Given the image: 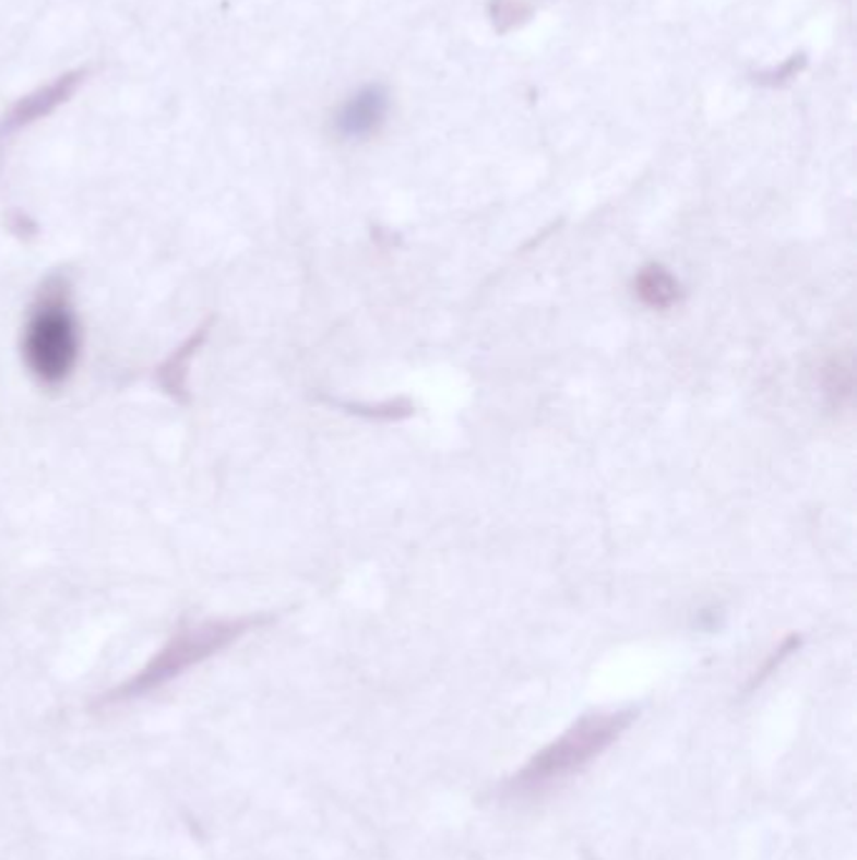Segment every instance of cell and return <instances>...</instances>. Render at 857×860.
Wrapping results in <instances>:
<instances>
[{"instance_id":"9c48e42d","label":"cell","mask_w":857,"mask_h":860,"mask_svg":"<svg viewBox=\"0 0 857 860\" xmlns=\"http://www.w3.org/2000/svg\"><path fill=\"white\" fill-rule=\"evenodd\" d=\"M797 647H800V636H789V640L782 642L779 647L775 649V655H772V657L767 659V665H764V667L760 669V674L754 677V682H752V684H760V682L764 680V677H770V674H772V669L779 667L782 661H785L789 655H793V652H795Z\"/></svg>"},{"instance_id":"7a4b0ae2","label":"cell","mask_w":857,"mask_h":860,"mask_svg":"<svg viewBox=\"0 0 857 860\" xmlns=\"http://www.w3.org/2000/svg\"><path fill=\"white\" fill-rule=\"evenodd\" d=\"M81 358V325L69 285L48 279L33 302L23 330V360L40 385L56 387L71 378Z\"/></svg>"},{"instance_id":"8992f818","label":"cell","mask_w":857,"mask_h":860,"mask_svg":"<svg viewBox=\"0 0 857 860\" xmlns=\"http://www.w3.org/2000/svg\"><path fill=\"white\" fill-rule=\"evenodd\" d=\"M634 295L644 308L664 312L681 302L685 289H681V283L674 272H669L659 262H652L644 264V267L634 275Z\"/></svg>"},{"instance_id":"277c9868","label":"cell","mask_w":857,"mask_h":860,"mask_svg":"<svg viewBox=\"0 0 857 860\" xmlns=\"http://www.w3.org/2000/svg\"><path fill=\"white\" fill-rule=\"evenodd\" d=\"M83 79H86V71L83 69L69 71V73H63V76L53 79L51 84L40 86V88L33 91V94L23 96L21 101L15 104L13 109L3 116V119H0V139L11 136V134H15V131H21V129L31 127V123L46 119V116H51L58 106L71 101L73 94H76L79 86L83 84Z\"/></svg>"},{"instance_id":"5b68a950","label":"cell","mask_w":857,"mask_h":860,"mask_svg":"<svg viewBox=\"0 0 857 860\" xmlns=\"http://www.w3.org/2000/svg\"><path fill=\"white\" fill-rule=\"evenodd\" d=\"M390 111V96L382 86H365L355 91L347 101L340 106L332 127L335 134L349 139V142H360V139H370L382 129V123L388 119Z\"/></svg>"},{"instance_id":"52a82bcc","label":"cell","mask_w":857,"mask_h":860,"mask_svg":"<svg viewBox=\"0 0 857 860\" xmlns=\"http://www.w3.org/2000/svg\"><path fill=\"white\" fill-rule=\"evenodd\" d=\"M822 393L828 395L830 403L835 408H847L853 403L855 395V373H853V362L847 358H832L822 366L820 373Z\"/></svg>"},{"instance_id":"6da1fadb","label":"cell","mask_w":857,"mask_h":860,"mask_svg":"<svg viewBox=\"0 0 857 860\" xmlns=\"http://www.w3.org/2000/svg\"><path fill=\"white\" fill-rule=\"evenodd\" d=\"M634 709H614L581 717L571 730L546 745L519 773L503 783L505 798H538L559 788L573 775L602 757L617 742L627 727L634 722Z\"/></svg>"},{"instance_id":"ba28073f","label":"cell","mask_w":857,"mask_h":860,"mask_svg":"<svg viewBox=\"0 0 857 860\" xmlns=\"http://www.w3.org/2000/svg\"><path fill=\"white\" fill-rule=\"evenodd\" d=\"M349 413L362 418H378V420H401L413 416V405L407 401H388L380 405H343Z\"/></svg>"},{"instance_id":"3957f363","label":"cell","mask_w":857,"mask_h":860,"mask_svg":"<svg viewBox=\"0 0 857 860\" xmlns=\"http://www.w3.org/2000/svg\"><path fill=\"white\" fill-rule=\"evenodd\" d=\"M272 617L252 614V617H237V619H214V622L194 624L181 630L177 636H171V642L152 657V661L144 669L127 680L119 688L106 692L102 697V705H119V702H129L144 694H152L154 690L164 688L171 680H177L179 674L189 672L191 667L202 665L204 659L219 655L222 649H227L235 644L239 636L257 630V626L270 624Z\"/></svg>"}]
</instances>
